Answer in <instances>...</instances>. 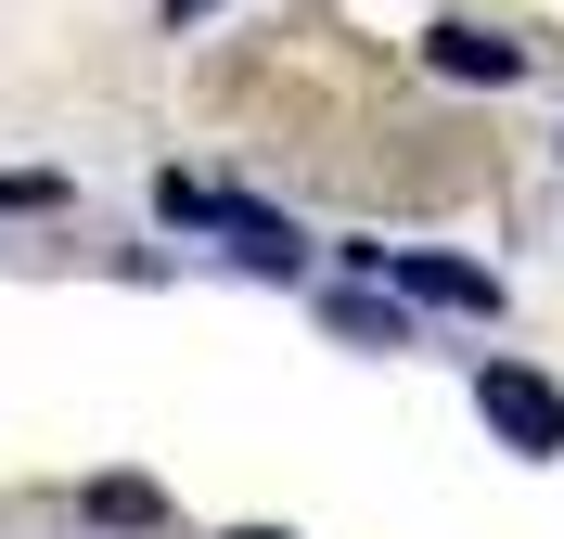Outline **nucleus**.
<instances>
[{"instance_id": "1", "label": "nucleus", "mask_w": 564, "mask_h": 539, "mask_svg": "<svg viewBox=\"0 0 564 539\" xmlns=\"http://www.w3.org/2000/svg\"><path fill=\"white\" fill-rule=\"evenodd\" d=\"M475 411H488V424L513 436V450H527V463H552V450H564V398L539 386L527 359H488V373H475Z\"/></svg>"}, {"instance_id": "2", "label": "nucleus", "mask_w": 564, "mask_h": 539, "mask_svg": "<svg viewBox=\"0 0 564 539\" xmlns=\"http://www.w3.org/2000/svg\"><path fill=\"white\" fill-rule=\"evenodd\" d=\"M372 270H398L423 309H475V322H500V283H488V270H462V257H386V245H372Z\"/></svg>"}, {"instance_id": "3", "label": "nucleus", "mask_w": 564, "mask_h": 539, "mask_svg": "<svg viewBox=\"0 0 564 539\" xmlns=\"http://www.w3.org/2000/svg\"><path fill=\"white\" fill-rule=\"evenodd\" d=\"M423 65H436V77H488V90H500V77H527V52L488 39V26H436V39H423Z\"/></svg>"}, {"instance_id": "4", "label": "nucleus", "mask_w": 564, "mask_h": 539, "mask_svg": "<svg viewBox=\"0 0 564 539\" xmlns=\"http://www.w3.org/2000/svg\"><path fill=\"white\" fill-rule=\"evenodd\" d=\"M218 231H231V257H257V270H295V257H308L270 206H218Z\"/></svg>"}, {"instance_id": "5", "label": "nucleus", "mask_w": 564, "mask_h": 539, "mask_svg": "<svg viewBox=\"0 0 564 539\" xmlns=\"http://www.w3.org/2000/svg\"><path fill=\"white\" fill-rule=\"evenodd\" d=\"M90 514H104V527H154V514H167V502H154L141 475H104V488H90Z\"/></svg>"}, {"instance_id": "6", "label": "nucleus", "mask_w": 564, "mask_h": 539, "mask_svg": "<svg viewBox=\"0 0 564 539\" xmlns=\"http://www.w3.org/2000/svg\"><path fill=\"white\" fill-rule=\"evenodd\" d=\"M52 218V206H65V180H52V168H0V218Z\"/></svg>"}, {"instance_id": "7", "label": "nucleus", "mask_w": 564, "mask_h": 539, "mask_svg": "<svg viewBox=\"0 0 564 539\" xmlns=\"http://www.w3.org/2000/svg\"><path fill=\"white\" fill-rule=\"evenodd\" d=\"M231 539H282V527H231Z\"/></svg>"}, {"instance_id": "8", "label": "nucleus", "mask_w": 564, "mask_h": 539, "mask_svg": "<svg viewBox=\"0 0 564 539\" xmlns=\"http://www.w3.org/2000/svg\"><path fill=\"white\" fill-rule=\"evenodd\" d=\"M167 13H206V0H167Z\"/></svg>"}]
</instances>
